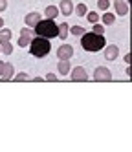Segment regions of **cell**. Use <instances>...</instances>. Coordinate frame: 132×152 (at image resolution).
Here are the masks:
<instances>
[{
	"instance_id": "obj_10",
	"label": "cell",
	"mask_w": 132,
	"mask_h": 152,
	"mask_svg": "<svg viewBox=\"0 0 132 152\" xmlns=\"http://www.w3.org/2000/svg\"><path fill=\"white\" fill-rule=\"evenodd\" d=\"M39 20H40V15H39L37 11H31V13H28V15H26L24 22H26V26H28V28H31V29H33V28L37 26Z\"/></svg>"
},
{
	"instance_id": "obj_14",
	"label": "cell",
	"mask_w": 132,
	"mask_h": 152,
	"mask_svg": "<svg viewBox=\"0 0 132 152\" xmlns=\"http://www.w3.org/2000/svg\"><path fill=\"white\" fill-rule=\"evenodd\" d=\"M101 20H103V26H112V24L116 22V15L106 13V11H105V15L101 17Z\"/></svg>"
},
{
	"instance_id": "obj_13",
	"label": "cell",
	"mask_w": 132,
	"mask_h": 152,
	"mask_svg": "<svg viewBox=\"0 0 132 152\" xmlns=\"http://www.w3.org/2000/svg\"><path fill=\"white\" fill-rule=\"evenodd\" d=\"M57 70H59V73H61V75H68V73H70V70H72L70 61H59Z\"/></svg>"
},
{
	"instance_id": "obj_22",
	"label": "cell",
	"mask_w": 132,
	"mask_h": 152,
	"mask_svg": "<svg viewBox=\"0 0 132 152\" xmlns=\"http://www.w3.org/2000/svg\"><path fill=\"white\" fill-rule=\"evenodd\" d=\"M68 33H72V35H83L84 33V28L83 26H73V28L68 29Z\"/></svg>"
},
{
	"instance_id": "obj_7",
	"label": "cell",
	"mask_w": 132,
	"mask_h": 152,
	"mask_svg": "<svg viewBox=\"0 0 132 152\" xmlns=\"http://www.w3.org/2000/svg\"><path fill=\"white\" fill-rule=\"evenodd\" d=\"M72 81H73V83H84V81H88L86 70H84L83 66H75V68L72 70Z\"/></svg>"
},
{
	"instance_id": "obj_12",
	"label": "cell",
	"mask_w": 132,
	"mask_h": 152,
	"mask_svg": "<svg viewBox=\"0 0 132 152\" xmlns=\"http://www.w3.org/2000/svg\"><path fill=\"white\" fill-rule=\"evenodd\" d=\"M44 15H46V18H57L59 17V7L57 6H46V9H44Z\"/></svg>"
},
{
	"instance_id": "obj_29",
	"label": "cell",
	"mask_w": 132,
	"mask_h": 152,
	"mask_svg": "<svg viewBox=\"0 0 132 152\" xmlns=\"http://www.w3.org/2000/svg\"><path fill=\"white\" fill-rule=\"evenodd\" d=\"M2 26H4V18H2V17H0V28H2Z\"/></svg>"
},
{
	"instance_id": "obj_28",
	"label": "cell",
	"mask_w": 132,
	"mask_h": 152,
	"mask_svg": "<svg viewBox=\"0 0 132 152\" xmlns=\"http://www.w3.org/2000/svg\"><path fill=\"white\" fill-rule=\"evenodd\" d=\"M29 81H33V83H42L44 77H35V79H29Z\"/></svg>"
},
{
	"instance_id": "obj_27",
	"label": "cell",
	"mask_w": 132,
	"mask_h": 152,
	"mask_svg": "<svg viewBox=\"0 0 132 152\" xmlns=\"http://www.w3.org/2000/svg\"><path fill=\"white\" fill-rule=\"evenodd\" d=\"M6 7H7V0H0V13L6 11Z\"/></svg>"
},
{
	"instance_id": "obj_26",
	"label": "cell",
	"mask_w": 132,
	"mask_h": 152,
	"mask_svg": "<svg viewBox=\"0 0 132 152\" xmlns=\"http://www.w3.org/2000/svg\"><path fill=\"white\" fill-rule=\"evenodd\" d=\"M44 81H50V83H55V81H59V79H57V75H55V73H46V79H44Z\"/></svg>"
},
{
	"instance_id": "obj_4",
	"label": "cell",
	"mask_w": 132,
	"mask_h": 152,
	"mask_svg": "<svg viewBox=\"0 0 132 152\" xmlns=\"http://www.w3.org/2000/svg\"><path fill=\"white\" fill-rule=\"evenodd\" d=\"M15 75V68L9 62H2L0 61V81H11Z\"/></svg>"
},
{
	"instance_id": "obj_25",
	"label": "cell",
	"mask_w": 132,
	"mask_h": 152,
	"mask_svg": "<svg viewBox=\"0 0 132 152\" xmlns=\"http://www.w3.org/2000/svg\"><path fill=\"white\" fill-rule=\"evenodd\" d=\"M20 35H29V37H33V35H35V31H33L31 28H28V26H24V28L20 29Z\"/></svg>"
},
{
	"instance_id": "obj_18",
	"label": "cell",
	"mask_w": 132,
	"mask_h": 152,
	"mask_svg": "<svg viewBox=\"0 0 132 152\" xmlns=\"http://www.w3.org/2000/svg\"><path fill=\"white\" fill-rule=\"evenodd\" d=\"M75 13L79 15V17H84V15L88 13V7H86V4H77V6H75Z\"/></svg>"
},
{
	"instance_id": "obj_15",
	"label": "cell",
	"mask_w": 132,
	"mask_h": 152,
	"mask_svg": "<svg viewBox=\"0 0 132 152\" xmlns=\"http://www.w3.org/2000/svg\"><path fill=\"white\" fill-rule=\"evenodd\" d=\"M68 29H70V26L68 24H66V22H61V26H59V33H57V37H61L62 40L66 39V37H68L70 33H68Z\"/></svg>"
},
{
	"instance_id": "obj_8",
	"label": "cell",
	"mask_w": 132,
	"mask_h": 152,
	"mask_svg": "<svg viewBox=\"0 0 132 152\" xmlns=\"http://www.w3.org/2000/svg\"><path fill=\"white\" fill-rule=\"evenodd\" d=\"M103 50H105V59L106 61H116L119 57V48L116 44H106Z\"/></svg>"
},
{
	"instance_id": "obj_30",
	"label": "cell",
	"mask_w": 132,
	"mask_h": 152,
	"mask_svg": "<svg viewBox=\"0 0 132 152\" xmlns=\"http://www.w3.org/2000/svg\"><path fill=\"white\" fill-rule=\"evenodd\" d=\"M0 51H2V50H0Z\"/></svg>"
},
{
	"instance_id": "obj_17",
	"label": "cell",
	"mask_w": 132,
	"mask_h": 152,
	"mask_svg": "<svg viewBox=\"0 0 132 152\" xmlns=\"http://www.w3.org/2000/svg\"><path fill=\"white\" fill-rule=\"evenodd\" d=\"M0 50H2L4 55H11V53H13V46H11L9 42H0Z\"/></svg>"
},
{
	"instance_id": "obj_2",
	"label": "cell",
	"mask_w": 132,
	"mask_h": 152,
	"mask_svg": "<svg viewBox=\"0 0 132 152\" xmlns=\"http://www.w3.org/2000/svg\"><path fill=\"white\" fill-rule=\"evenodd\" d=\"M37 37H44V39H55L59 33V26L53 22L51 18H46V20H39L37 26L33 28Z\"/></svg>"
},
{
	"instance_id": "obj_19",
	"label": "cell",
	"mask_w": 132,
	"mask_h": 152,
	"mask_svg": "<svg viewBox=\"0 0 132 152\" xmlns=\"http://www.w3.org/2000/svg\"><path fill=\"white\" fill-rule=\"evenodd\" d=\"M31 39H33V37H29V35H20V39H18V46H22V48H26V46H29V42H31Z\"/></svg>"
},
{
	"instance_id": "obj_5",
	"label": "cell",
	"mask_w": 132,
	"mask_h": 152,
	"mask_svg": "<svg viewBox=\"0 0 132 152\" xmlns=\"http://www.w3.org/2000/svg\"><path fill=\"white\" fill-rule=\"evenodd\" d=\"M94 81L108 83V81H112V73H110V70L105 68V66H97L95 72H94Z\"/></svg>"
},
{
	"instance_id": "obj_1",
	"label": "cell",
	"mask_w": 132,
	"mask_h": 152,
	"mask_svg": "<svg viewBox=\"0 0 132 152\" xmlns=\"http://www.w3.org/2000/svg\"><path fill=\"white\" fill-rule=\"evenodd\" d=\"M81 46L86 51L95 53V51H101L106 46V40H105L103 35H97V33H94V31H90V33H86V31H84V33L81 35Z\"/></svg>"
},
{
	"instance_id": "obj_11",
	"label": "cell",
	"mask_w": 132,
	"mask_h": 152,
	"mask_svg": "<svg viewBox=\"0 0 132 152\" xmlns=\"http://www.w3.org/2000/svg\"><path fill=\"white\" fill-rule=\"evenodd\" d=\"M114 9H116V13L119 17H123V15L128 13V4L125 0H114Z\"/></svg>"
},
{
	"instance_id": "obj_24",
	"label": "cell",
	"mask_w": 132,
	"mask_h": 152,
	"mask_svg": "<svg viewBox=\"0 0 132 152\" xmlns=\"http://www.w3.org/2000/svg\"><path fill=\"white\" fill-rule=\"evenodd\" d=\"M92 31H94V33H97V35H103V33H105V26H103V24H97V22H95Z\"/></svg>"
},
{
	"instance_id": "obj_23",
	"label": "cell",
	"mask_w": 132,
	"mask_h": 152,
	"mask_svg": "<svg viewBox=\"0 0 132 152\" xmlns=\"http://www.w3.org/2000/svg\"><path fill=\"white\" fill-rule=\"evenodd\" d=\"M97 7L101 9V11H106V9L110 7V2L108 0H97Z\"/></svg>"
},
{
	"instance_id": "obj_16",
	"label": "cell",
	"mask_w": 132,
	"mask_h": 152,
	"mask_svg": "<svg viewBox=\"0 0 132 152\" xmlns=\"http://www.w3.org/2000/svg\"><path fill=\"white\" fill-rule=\"evenodd\" d=\"M11 29H7V28H2L0 29V42H9V39H11Z\"/></svg>"
},
{
	"instance_id": "obj_21",
	"label": "cell",
	"mask_w": 132,
	"mask_h": 152,
	"mask_svg": "<svg viewBox=\"0 0 132 152\" xmlns=\"http://www.w3.org/2000/svg\"><path fill=\"white\" fill-rule=\"evenodd\" d=\"M11 81H17V83H24V81H29V75L24 73V72H20L15 75V79H11Z\"/></svg>"
},
{
	"instance_id": "obj_6",
	"label": "cell",
	"mask_w": 132,
	"mask_h": 152,
	"mask_svg": "<svg viewBox=\"0 0 132 152\" xmlns=\"http://www.w3.org/2000/svg\"><path fill=\"white\" fill-rule=\"evenodd\" d=\"M72 57H73V48L70 44L59 46V50H57V59L59 61H70Z\"/></svg>"
},
{
	"instance_id": "obj_9",
	"label": "cell",
	"mask_w": 132,
	"mask_h": 152,
	"mask_svg": "<svg viewBox=\"0 0 132 152\" xmlns=\"http://www.w3.org/2000/svg\"><path fill=\"white\" fill-rule=\"evenodd\" d=\"M59 13H62L64 17H70L73 13V2L72 0H61V4H59Z\"/></svg>"
},
{
	"instance_id": "obj_3",
	"label": "cell",
	"mask_w": 132,
	"mask_h": 152,
	"mask_svg": "<svg viewBox=\"0 0 132 152\" xmlns=\"http://www.w3.org/2000/svg\"><path fill=\"white\" fill-rule=\"evenodd\" d=\"M51 50V44H50V39H44V37H33L31 42H29V53L33 57H46Z\"/></svg>"
},
{
	"instance_id": "obj_20",
	"label": "cell",
	"mask_w": 132,
	"mask_h": 152,
	"mask_svg": "<svg viewBox=\"0 0 132 152\" xmlns=\"http://www.w3.org/2000/svg\"><path fill=\"white\" fill-rule=\"evenodd\" d=\"M84 17H86V20H88V22H90V24H95L97 20H99V15H97L95 11H88V13H86Z\"/></svg>"
}]
</instances>
